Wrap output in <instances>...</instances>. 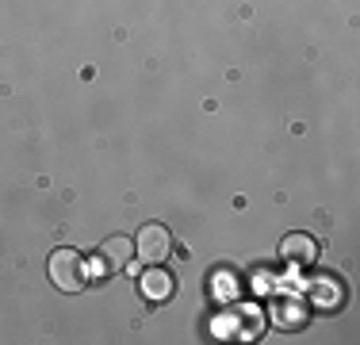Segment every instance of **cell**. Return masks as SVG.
<instances>
[{
  "label": "cell",
  "instance_id": "8992f818",
  "mask_svg": "<svg viewBox=\"0 0 360 345\" xmlns=\"http://www.w3.org/2000/svg\"><path fill=\"white\" fill-rule=\"evenodd\" d=\"M303 315H307V310L299 307V303H291V299L276 303V310H272V318H276L280 326H299V322H303Z\"/></svg>",
  "mask_w": 360,
  "mask_h": 345
},
{
  "label": "cell",
  "instance_id": "7a4b0ae2",
  "mask_svg": "<svg viewBox=\"0 0 360 345\" xmlns=\"http://www.w3.org/2000/svg\"><path fill=\"white\" fill-rule=\"evenodd\" d=\"M134 257V242L131 238H108L104 246L96 249L92 257V272L96 276H111V272H123Z\"/></svg>",
  "mask_w": 360,
  "mask_h": 345
},
{
  "label": "cell",
  "instance_id": "5b68a950",
  "mask_svg": "<svg viewBox=\"0 0 360 345\" xmlns=\"http://www.w3.org/2000/svg\"><path fill=\"white\" fill-rule=\"evenodd\" d=\"M284 257L291 265H307L314 257V242L307 238V234H288L284 238Z\"/></svg>",
  "mask_w": 360,
  "mask_h": 345
},
{
  "label": "cell",
  "instance_id": "277c9868",
  "mask_svg": "<svg viewBox=\"0 0 360 345\" xmlns=\"http://www.w3.org/2000/svg\"><path fill=\"white\" fill-rule=\"evenodd\" d=\"M139 291L150 303H165L169 296H173V276H169L165 269H158V265H150L142 276H139Z\"/></svg>",
  "mask_w": 360,
  "mask_h": 345
},
{
  "label": "cell",
  "instance_id": "3957f363",
  "mask_svg": "<svg viewBox=\"0 0 360 345\" xmlns=\"http://www.w3.org/2000/svg\"><path fill=\"white\" fill-rule=\"evenodd\" d=\"M169 249H173V238H169V230L161 227V222H146L139 230V242H134V253L142 257L146 265H158L169 257Z\"/></svg>",
  "mask_w": 360,
  "mask_h": 345
},
{
  "label": "cell",
  "instance_id": "6da1fadb",
  "mask_svg": "<svg viewBox=\"0 0 360 345\" xmlns=\"http://www.w3.org/2000/svg\"><path fill=\"white\" fill-rule=\"evenodd\" d=\"M50 280L62 291H81L84 288V261L77 249H54L50 253Z\"/></svg>",
  "mask_w": 360,
  "mask_h": 345
}]
</instances>
